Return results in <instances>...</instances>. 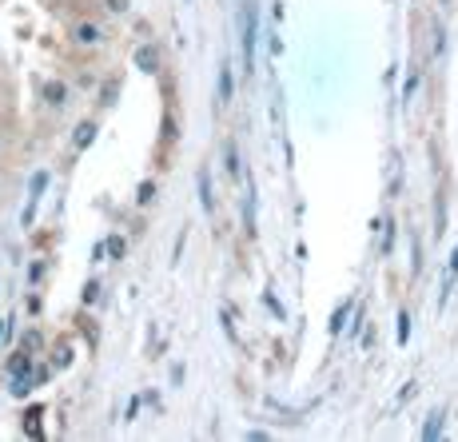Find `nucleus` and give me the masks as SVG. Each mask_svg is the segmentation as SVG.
Returning <instances> with one entry per match:
<instances>
[{
	"label": "nucleus",
	"mask_w": 458,
	"mask_h": 442,
	"mask_svg": "<svg viewBox=\"0 0 458 442\" xmlns=\"http://www.w3.org/2000/svg\"><path fill=\"white\" fill-rule=\"evenodd\" d=\"M239 44H243V68H255V44H260V0H243L239 16Z\"/></svg>",
	"instance_id": "nucleus-1"
},
{
	"label": "nucleus",
	"mask_w": 458,
	"mask_h": 442,
	"mask_svg": "<svg viewBox=\"0 0 458 442\" xmlns=\"http://www.w3.org/2000/svg\"><path fill=\"white\" fill-rule=\"evenodd\" d=\"M72 40L80 48H100V44H104V28H100L96 20H80V25L72 28Z\"/></svg>",
	"instance_id": "nucleus-2"
},
{
	"label": "nucleus",
	"mask_w": 458,
	"mask_h": 442,
	"mask_svg": "<svg viewBox=\"0 0 458 442\" xmlns=\"http://www.w3.org/2000/svg\"><path fill=\"white\" fill-rule=\"evenodd\" d=\"M40 92H44V104H48V108H68V84H64V80H44V88H40Z\"/></svg>",
	"instance_id": "nucleus-3"
},
{
	"label": "nucleus",
	"mask_w": 458,
	"mask_h": 442,
	"mask_svg": "<svg viewBox=\"0 0 458 442\" xmlns=\"http://www.w3.org/2000/svg\"><path fill=\"white\" fill-rule=\"evenodd\" d=\"M136 68L140 72H160V48H156V44H140L136 48Z\"/></svg>",
	"instance_id": "nucleus-4"
},
{
	"label": "nucleus",
	"mask_w": 458,
	"mask_h": 442,
	"mask_svg": "<svg viewBox=\"0 0 458 442\" xmlns=\"http://www.w3.org/2000/svg\"><path fill=\"white\" fill-rule=\"evenodd\" d=\"M223 168H227V175H231V180H239V172H243V163H239V147H236V140H231V135L223 140Z\"/></svg>",
	"instance_id": "nucleus-5"
},
{
	"label": "nucleus",
	"mask_w": 458,
	"mask_h": 442,
	"mask_svg": "<svg viewBox=\"0 0 458 442\" xmlns=\"http://www.w3.org/2000/svg\"><path fill=\"white\" fill-rule=\"evenodd\" d=\"M32 351H25V347H20V351H16L13 359H8V379H13V375H32Z\"/></svg>",
	"instance_id": "nucleus-6"
},
{
	"label": "nucleus",
	"mask_w": 458,
	"mask_h": 442,
	"mask_svg": "<svg viewBox=\"0 0 458 442\" xmlns=\"http://www.w3.org/2000/svg\"><path fill=\"white\" fill-rule=\"evenodd\" d=\"M196 184H199V203H203V211H215V196H211V175H208V172H199V175H196Z\"/></svg>",
	"instance_id": "nucleus-7"
},
{
	"label": "nucleus",
	"mask_w": 458,
	"mask_h": 442,
	"mask_svg": "<svg viewBox=\"0 0 458 442\" xmlns=\"http://www.w3.org/2000/svg\"><path fill=\"white\" fill-rule=\"evenodd\" d=\"M231 96H236V80H231V68L223 64L220 68V104H231Z\"/></svg>",
	"instance_id": "nucleus-8"
},
{
	"label": "nucleus",
	"mask_w": 458,
	"mask_h": 442,
	"mask_svg": "<svg viewBox=\"0 0 458 442\" xmlns=\"http://www.w3.org/2000/svg\"><path fill=\"white\" fill-rule=\"evenodd\" d=\"M92 140H96V123L92 120H84V123H76V135H72V144L80 147V152H84L88 144H92Z\"/></svg>",
	"instance_id": "nucleus-9"
},
{
	"label": "nucleus",
	"mask_w": 458,
	"mask_h": 442,
	"mask_svg": "<svg viewBox=\"0 0 458 442\" xmlns=\"http://www.w3.org/2000/svg\"><path fill=\"white\" fill-rule=\"evenodd\" d=\"M40 418H44V410H40V406H32V410L25 415V430L32 434V438H44V427H40Z\"/></svg>",
	"instance_id": "nucleus-10"
},
{
	"label": "nucleus",
	"mask_w": 458,
	"mask_h": 442,
	"mask_svg": "<svg viewBox=\"0 0 458 442\" xmlns=\"http://www.w3.org/2000/svg\"><path fill=\"white\" fill-rule=\"evenodd\" d=\"M32 382H36V375H13V382H8V391H13L16 399H25V394L32 391Z\"/></svg>",
	"instance_id": "nucleus-11"
},
{
	"label": "nucleus",
	"mask_w": 458,
	"mask_h": 442,
	"mask_svg": "<svg viewBox=\"0 0 458 442\" xmlns=\"http://www.w3.org/2000/svg\"><path fill=\"white\" fill-rule=\"evenodd\" d=\"M104 247H108V255H112V259H124V251H128L124 235H108V239H104Z\"/></svg>",
	"instance_id": "nucleus-12"
},
{
	"label": "nucleus",
	"mask_w": 458,
	"mask_h": 442,
	"mask_svg": "<svg viewBox=\"0 0 458 442\" xmlns=\"http://www.w3.org/2000/svg\"><path fill=\"white\" fill-rule=\"evenodd\" d=\"M44 187H48V172H36V175H32V196H28V203H40Z\"/></svg>",
	"instance_id": "nucleus-13"
},
{
	"label": "nucleus",
	"mask_w": 458,
	"mask_h": 442,
	"mask_svg": "<svg viewBox=\"0 0 458 442\" xmlns=\"http://www.w3.org/2000/svg\"><path fill=\"white\" fill-rule=\"evenodd\" d=\"M20 347H25V351H32V355H36L40 347H44V335H40V331H28L25 339H20Z\"/></svg>",
	"instance_id": "nucleus-14"
},
{
	"label": "nucleus",
	"mask_w": 458,
	"mask_h": 442,
	"mask_svg": "<svg viewBox=\"0 0 458 442\" xmlns=\"http://www.w3.org/2000/svg\"><path fill=\"white\" fill-rule=\"evenodd\" d=\"M68 363H72V351H68V347H60V351L52 355V367H56V370H64Z\"/></svg>",
	"instance_id": "nucleus-15"
},
{
	"label": "nucleus",
	"mask_w": 458,
	"mask_h": 442,
	"mask_svg": "<svg viewBox=\"0 0 458 442\" xmlns=\"http://www.w3.org/2000/svg\"><path fill=\"white\" fill-rule=\"evenodd\" d=\"M80 299H84V303H96V299H100V283H96V279H88V283H84V295H80Z\"/></svg>",
	"instance_id": "nucleus-16"
},
{
	"label": "nucleus",
	"mask_w": 458,
	"mask_h": 442,
	"mask_svg": "<svg viewBox=\"0 0 458 442\" xmlns=\"http://www.w3.org/2000/svg\"><path fill=\"white\" fill-rule=\"evenodd\" d=\"M156 199V184H140V196H136V203H151Z\"/></svg>",
	"instance_id": "nucleus-17"
},
{
	"label": "nucleus",
	"mask_w": 458,
	"mask_h": 442,
	"mask_svg": "<svg viewBox=\"0 0 458 442\" xmlns=\"http://www.w3.org/2000/svg\"><path fill=\"white\" fill-rule=\"evenodd\" d=\"M104 8H108V13H116V16H124V13H128V0H104Z\"/></svg>",
	"instance_id": "nucleus-18"
},
{
	"label": "nucleus",
	"mask_w": 458,
	"mask_h": 442,
	"mask_svg": "<svg viewBox=\"0 0 458 442\" xmlns=\"http://www.w3.org/2000/svg\"><path fill=\"white\" fill-rule=\"evenodd\" d=\"M163 140H175V120H172V112L163 116Z\"/></svg>",
	"instance_id": "nucleus-19"
},
{
	"label": "nucleus",
	"mask_w": 458,
	"mask_h": 442,
	"mask_svg": "<svg viewBox=\"0 0 458 442\" xmlns=\"http://www.w3.org/2000/svg\"><path fill=\"white\" fill-rule=\"evenodd\" d=\"M100 104H116V80H112V84H104V100H100Z\"/></svg>",
	"instance_id": "nucleus-20"
},
{
	"label": "nucleus",
	"mask_w": 458,
	"mask_h": 442,
	"mask_svg": "<svg viewBox=\"0 0 458 442\" xmlns=\"http://www.w3.org/2000/svg\"><path fill=\"white\" fill-rule=\"evenodd\" d=\"M40 275H44V263H32V267H28V279L40 283Z\"/></svg>",
	"instance_id": "nucleus-21"
}]
</instances>
